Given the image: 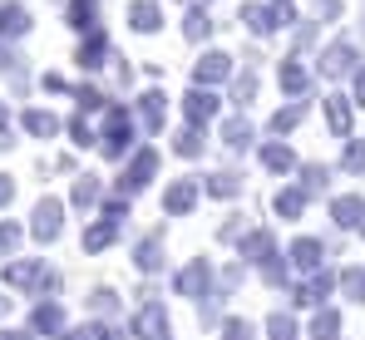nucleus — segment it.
I'll return each mask as SVG.
<instances>
[{
	"label": "nucleus",
	"mask_w": 365,
	"mask_h": 340,
	"mask_svg": "<svg viewBox=\"0 0 365 340\" xmlns=\"http://www.w3.org/2000/svg\"><path fill=\"white\" fill-rule=\"evenodd\" d=\"M79 104H84V109H99L104 94H99V89H79Z\"/></svg>",
	"instance_id": "nucleus-46"
},
{
	"label": "nucleus",
	"mask_w": 365,
	"mask_h": 340,
	"mask_svg": "<svg viewBox=\"0 0 365 340\" xmlns=\"http://www.w3.org/2000/svg\"><path fill=\"white\" fill-rule=\"evenodd\" d=\"M60 217H64V207L55 202V197H45V202L35 207V222H30V232H35L40 242H55V237H60V227H64Z\"/></svg>",
	"instance_id": "nucleus-3"
},
{
	"label": "nucleus",
	"mask_w": 365,
	"mask_h": 340,
	"mask_svg": "<svg viewBox=\"0 0 365 340\" xmlns=\"http://www.w3.org/2000/svg\"><path fill=\"white\" fill-rule=\"evenodd\" d=\"M30 30V10L25 5H0V35H25Z\"/></svg>",
	"instance_id": "nucleus-14"
},
{
	"label": "nucleus",
	"mask_w": 365,
	"mask_h": 340,
	"mask_svg": "<svg viewBox=\"0 0 365 340\" xmlns=\"http://www.w3.org/2000/svg\"><path fill=\"white\" fill-rule=\"evenodd\" d=\"M302 207H306V187H282L277 192V212L282 217H302Z\"/></svg>",
	"instance_id": "nucleus-20"
},
{
	"label": "nucleus",
	"mask_w": 365,
	"mask_h": 340,
	"mask_svg": "<svg viewBox=\"0 0 365 340\" xmlns=\"http://www.w3.org/2000/svg\"><path fill=\"white\" fill-rule=\"evenodd\" d=\"M222 138H227V148H247V143H252V128H247L242 118H232V123L222 128Z\"/></svg>",
	"instance_id": "nucleus-29"
},
{
	"label": "nucleus",
	"mask_w": 365,
	"mask_h": 340,
	"mask_svg": "<svg viewBox=\"0 0 365 340\" xmlns=\"http://www.w3.org/2000/svg\"><path fill=\"white\" fill-rule=\"evenodd\" d=\"M197 192H202V182H192V177H182V182H173L168 192H163V207L173 212V217H182L192 202H197Z\"/></svg>",
	"instance_id": "nucleus-5"
},
{
	"label": "nucleus",
	"mask_w": 365,
	"mask_h": 340,
	"mask_svg": "<svg viewBox=\"0 0 365 340\" xmlns=\"http://www.w3.org/2000/svg\"><path fill=\"white\" fill-rule=\"evenodd\" d=\"M15 247H20V227H15V222H0V257H10Z\"/></svg>",
	"instance_id": "nucleus-34"
},
{
	"label": "nucleus",
	"mask_w": 365,
	"mask_h": 340,
	"mask_svg": "<svg viewBox=\"0 0 365 340\" xmlns=\"http://www.w3.org/2000/svg\"><path fill=\"white\" fill-rule=\"evenodd\" d=\"M133 336L138 340H168V311L158 301H148L138 316H133Z\"/></svg>",
	"instance_id": "nucleus-2"
},
{
	"label": "nucleus",
	"mask_w": 365,
	"mask_h": 340,
	"mask_svg": "<svg viewBox=\"0 0 365 340\" xmlns=\"http://www.w3.org/2000/svg\"><path fill=\"white\" fill-rule=\"evenodd\" d=\"M346 168L365 172V143H351V148H346Z\"/></svg>",
	"instance_id": "nucleus-41"
},
{
	"label": "nucleus",
	"mask_w": 365,
	"mask_h": 340,
	"mask_svg": "<svg viewBox=\"0 0 365 340\" xmlns=\"http://www.w3.org/2000/svg\"><path fill=\"white\" fill-rule=\"evenodd\" d=\"M242 20L257 30V35H267V30H277V25H282V15H277V10H267V5H247Z\"/></svg>",
	"instance_id": "nucleus-18"
},
{
	"label": "nucleus",
	"mask_w": 365,
	"mask_h": 340,
	"mask_svg": "<svg viewBox=\"0 0 365 340\" xmlns=\"http://www.w3.org/2000/svg\"><path fill=\"white\" fill-rule=\"evenodd\" d=\"M237 187H242L237 172H212V177H207V192H212V197H232Z\"/></svg>",
	"instance_id": "nucleus-25"
},
{
	"label": "nucleus",
	"mask_w": 365,
	"mask_h": 340,
	"mask_svg": "<svg viewBox=\"0 0 365 340\" xmlns=\"http://www.w3.org/2000/svg\"><path fill=\"white\" fill-rule=\"evenodd\" d=\"M351 55H356V45H351V40H336V45L326 50V59H321V69L336 79V74H346V69H351Z\"/></svg>",
	"instance_id": "nucleus-12"
},
{
	"label": "nucleus",
	"mask_w": 365,
	"mask_h": 340,
	"mask_svg": "<svg viewBox=\"0 0 365 340\" xmlns=\"http://www.w3.org/2000/svg\"><path fill=\"white\" fill-rule=\"evenodd\" d=\"M331 217L341 227H361L365 232V202L361 197H336V202H331Z\"/></svg>",
	"instance_id": "nucleus-11"
},
{
	"label": "nucleus",
	"mask_w": 365,
	"mask_h": 340,
	"mask_svg": "<svg viewBox=\"0 0 365 340\" xmlns=\"http://www.w3.org/2000/svg\"><path fill=\"white\" fill-rule=\"evenodd\" d=\"M153 168H158V153L153 148H143L133 163H128V172H123V187L128 192H138V187H148V177H153Z\"/></svg>",
	"instance_id": "nucleus-6"
},
{
	"label": "nucleus",
	"mask_w": 365,
	"mask_h": 340,
	"mask_svg": "<svg viewBox=\"0 0 365 340\" xmlns=\"http://www.w3.org/2000/svg\"><path fill=\"white\" fill-rule=\"evenodd\" d=\"M114 306H119V301H114V291H109V286H99V291H94V311H114Z\"/></svg>",
	"instance_id": "nucleus-43"
},
{
	"label": "nucleus",
	"mask_w": 365,
	"mask_h": 340,
	"mask_svg": "<svg viewBox=\"0 0 365 340\" xmlns=\"http://www.w3.org/2000/svg\"><path fill=\"white\" fill-rule=\"evenodd\" d=\"M64 340H114L109 336V326H99V321H89V326H74Z\"/></svg>",
	"instance_id": "nucleus-30"
},
{
	"label": "nucleus",
	"mask_w": 365,
	"mask_h": 340,
	"mask_svg": "<svg viewBox=\"0 0 365 340\" xmlns=\"http://www.w3.org/2000/svg\"><path fill=\"white\" fill-rule=\"evenodd\" d=\"M104 217H109V222H123V217H128V202H123V197H109V202H104Z\"/></svg>",
	"instance_id": "nucleus-42"
},
{
	"label": "nucleus",
	"mask_w": 365,
	"mask_h": 340,
	"mask_svg": "<svg viewBox=\"0 0 365 340\" xmlns=\"http://www.w3.org/2000/svg\"><path fill=\"white\" fill-rule=\"evenodd\" d=\"M143 118L148 128H163V94H143Z\"/></svg>",
	"instance_id": "nucleus-31"
},
{
	"label": "nucleus",
	"mask_w": 365,
	"mask_h": 340,
	"mask_svg": "<svg viewBox=\"0 0 365 340\" xmlns=\"http://www.w3.org/2000/svg\"><path fill=\"white\" fill-rule=\"evenodd\" d=\"M0 340H30L25 331H0Z\"/></svg>",
	"instance_id": "nucleus-50"
},
{
	"label": "nucleus",
	"mask_w": 365,
	"mask_h": 340,
	"mask_svg": "<svg viewBox=\"0 0 365 340\" xmlns=\"http://www.w3.org/2000/svg\"><path fill=\"white\" fill-rule=\"evenodd\" d=\"M227 74V55H202V64H197V84L202 79H222Z\"/></svg>",
	"instance_id": "nucleus-27"
},
{
	"label": "nucleus",
	"mask_w": 365,
	"mask_h": 340,
	"mask_svg": "<svg viewBox=\"0 0 365 340\" xmlns=\"http://www.w3.org/2000/svg\"><path fill=\"white\" fill-rule=\"evenodd\" d=\"M326 113H331V128H336V133H346V128H351V109H346V99H331Z\"/></svg>",
	"instance_id": "nucleus-32"
},
{
	"label": "nucleus",
	"mask_w": 365,
	"mask_h": 340,
	"mask_svg": "<svg viewBox=\"0 0 365 340\" xmlns=\"http://www.w3.org/2000/svg\"><path fill=\"white\" fill-rule=\"evenodd\" d=\"M128 143H133V118H128V109L114 104V109H109V128H104V153L119 158Z\"/></svg>",
	"instance_id": "nucleus-1"
},
{
	"label": "nucleus",
	"mask_w": 365,
	"mask_h": 340,
	"mask_svg": "<svg viewBox=\"0 0 365 340\" xmlns=\"http://www.w3.org/2000/svg\"><path fill=\"white\" fill-rule=\"evenodd\" d=\"M74 202H79V207L99 202V182H94V177H79V182H74Z\"/></svg>",
	"instance_id": "nucleus-33"
},
{
	"label": "nucleus",
	"mask_w": 365,
	"mask_h": 340,
	"mask_svg": "<svg viewBox=\"0 0 365 340\" xmlns=\"http://www.w3.org/2000/svg\"><path fill=\"white\" fill-rule=\"evenodd\" d=\"M25 128H30V133H40V138H50V133H55L60 123H55V113H40V109H30V113H25Z\"/></svg>",
	"instance_id": "nucleus-26"
},
{
	"label": "nucleus",
	"mask_w": 365,
	"mask_h": 340,
	"mask_svg": "<svg viewBox=\"0 0 365 340\" xmlns=\"http://www.w3.org/2000/svg\"><path fill=\"white\" fill-rule=\"evenodd\" d=\"M0 128H5V109H0Z\"/></svg>",
	"instance_id": "nucleus-51"
},
{
	"label": "nucleus",
	"mask_w": 365,
	"mask_h": 340,
	"mask_svg": "<svg viewBox=\"0 0 365 340\" xmlns=\"http://www.w3.org/2000/svg\"><path fill=\"white\" fill-rule=\"evenodd\" d=\"M128 20H133V30H143V35L163 25V15H158V5H153V0H138V5L128 10Z\"/></svg>",
	"instance_id": "nucleus-17"
},
{
	"label": "nucleus",
	"mask_w": 365,
	"mask_h": 340,
	"mask_svg": "<svg viewBox=\"0 0 365 340\" xmlns=\"http://www.w3.org/2000/svg\"><path fill=\"white\" fill-rule=\"evenodd\" d=\"M257 331L247 326V321H222V340H252Z\"/></svg>",
	"instance_id": "nucleus-37"
},
{
	"label": "nucleus",
	"mask_w": 365,
	"mask_h": 340,
	"mask_svg": "<svg viewBox=\"0 0 365 340\" xmlns=\"http://www.w3.org/2000/svg\"><path fill=\"white\" fill-rule=\"evenodd\" d=\"M10 197H15V182H10V177H0V207H5Z\"/></svg>",
	"instance_id": "nucleus-48"
},
{
	"label": "nucleus",
	"mask_w": 365,
	"mask_h": 340,
	"mask_svg": "<svg viewBox=\"0 0 365 340\" xmlns=\"http://www.w3.org/2000/svg\"><path fill=\"white\" fill-rule=\"evenodd\" d=\"M74 143H79V148H89V143H94V133H89V123H84V118H74Z\"/></svg>",
	"instance_id": "nucleus-44"
},
{
	"label": "nucleus",
	"mask_w": 365,
	"mask_h": 340,
	"mask_svg": "<svg viewBox=\"0 0 365 340\" xmlns=\"http://www.w3.org/2000/svg\"><path fill=\"white\" fill-rule=\"evenodd\" d=\"M207 282H212V267L197 257L178 272V296H207Z\"/></svg>",
	"instance_id": "nucleus-4"
},
{
	"label": "nucleus",
	"mask_w": 365,
	"mask_h": 340,
	"mask_svg": "<svg viewBox=\"0 0 365 340\" xmlns=\"http://www.w3.org/2000/svg\"><path fill=\"white\" fill-rule=\"evenodd\" d=\"M302 177H306V192L326 187V168H321V163H311V168H302Z\"/></svg>",
	"instance_id": "nucleus-40"
},
{
	"label": "nucleus",
	"mask_w": 365,
	"mask_h": 340,
	"mask_svg": "<svg viewBox=\"0 0 365 340\" xmlns=\"http://www.w3.org/2000/svg\"><path fill=\"white\" fill-rule=\"evenodd\" d=\"M311 340H341V316H336V311H316Z\"/></svg>",
	"instance_id": "nucleus-19"
},
{
	"label": "nucleus",
	"mask_w": 365,
	"mask_h": 340,
	"mask_svg": "<svg viewBox=\"0 0 365 340\" xmlns=\"http://www.w3.org/2000/svg\"><path fill=\"white\" fill-rule=\"evenodd\" d=\"M133 267H138V272H158V267H163V237H143V242L133 247Z\"/></svg>",
	"instance_id": "nucleus-8"
},
{
	"label": "nucleus",
	"mask_w": 365,
	"mask_h": 340,
	"mask_svg": "<svg viewBox=\"0 0 365 340\" xmlns=\"http://www.w3.org/2000/svg\"><path fill=\"white\" fill-rule=\"evenodd\" d=\"M267 331H272L267 340H297V336H302V331H297V321H292V316H282V311L267 321Z\"/></svg>",
	"instance_id": "nucleus-24"
},
{
	"label": "nucleus",
	"mask_w": 365,
	"mask_h": 340,
	"mask_svg": "<svg viewBox=\"0 0 365 340\" xmlns=\"http://www.w3.org/2000/svg\"><path fill=\"white\" fill-rule=\"evenodd\" d=\"M212 113H217V99H212L207 89H192V94H187V118H192V123H207Z\"/></svg>",
	"instance_id": "nucleus-16"
},
{
	"label": "nucleus",
	"mask_w": 365,
	"mask_h": 340,
	"mask_svg": "<svg viewBox=\"0 0 365 340\" xmlns=\"http://www.w3.org/2000/svg\"><path fill=\"white\" fill-rule=\"evenodd\" d=\"M341 10V0H316V15H336Z\"/></svg>",
	"instance_id": "nucleus-47"
},
{
	"label": "nucleus",
	"mask_w": 365,
	"mask_h": 340,
	"mask_svg": "<svg viewBox=\"0 0 365 340\" xmlns=\"http://www.w3.org/2000/svg\"><path fill=\"white\" fill-rule=\"evenodd\" d=\"M69 25H74V30H89V25H94V0H74V5H69Z\"/></svg>",
	"instance_id": "nucleus-28"
},
{
	"label": "nucleus",
	"mask_w": 365,
	"mask_h": 340,
	"mask_svg": "<svg viewBox=\"0 0 365 340\" xmlns=\"http://www.w3.org/2000/svg\"><path fill=\"white\" fill-rule=\"evenodd\" d=\"M297 118H302V104H297V109H287V113H277V118H272V133H287V128H297Z\"/></svg>",
	"instance_id": "nucleus-38"
},
{
	"label": "nucleus",
	"mask_w": 365,
	"mask_h": 340,
	"mask_svg": "<svg viewBox=\"0 0 365 340\" xmlns=\"http://www.w3.org/2000/svg\"><path fill=\"white\" fill-rule=\"evenodd\" d=\"M114 237H119V222H109V217H104V222H94L89 232H84V252H104Z\"/></svg>",
	"instance_id": "nucleus-15"
},
{
	"label": "nucleus",
	"mask_w": 365,
	"mask_h": 340,
	"mask_svg": "<svg viewBox=\"0 0 365 340\" xmlns=\"http://www.w3.org/2000/svg\"><path fill=\"white\" fill-rule=\"evenodd\" d=\"M207 30H212V20H207L202 10H192V15H187V40H202Z\"/></svg>",
	"instance_id": "nucleus-36"
},
{
	"label": "nucleus",
	"mask_w": 365,
	"mask_h": 340,
	"mask_svg": "<svg viewBox=\"0 0 365 340\" xmlns=\"http://www.w3.org/2000/svg\"><path fill=\"white\" fill-rule=\"evenodd\" d=\"M331 286H336V277H331V272H321V277H311V282L297 291V301H302V306H321V301L331 296Z\"/></svg>",
	"instance_id": "nucleus-13"
},
{
	"label": "nucleus",
	"mask_w": 365,
	"mask_h": 340,
	"mask_svg": "<svg viewBox=\"0 0 365 340\" xmlns=\"http://www.w3.org/2000/svg\"><path fill=\"white\" fill-rule=\"evenodd\" d=\"M109 55V45H104V35H89V45H79V64H89V69H99Z\"/></svg>",
	"instance_id": "nucleus-22"
},
{
	"label": "nucleus",
	"mask_w": 365,
	"mask_h": 340,
	"mask_svg": "<svg viewBox=\"0 0 365 340\" xmlns=\"http://www.w3.org/2000/svg\"><path fill=\"white\" fill-rule=\"evenodd\" d=\"M356 104H365V69L356 74Z\"/></svg>",
	"instance_id": "nucleus-49"
},
{
	"label": "nucleus",
	"mask_w": 365,
	"mask_h": 340,
	"mask_svg": "<svg viewBox=\"0 0 365 340\" xmlns=\"http://www.w3.org/2000/svg\"><path fill=\"white\" fill-rule=\"evenodd\" d=\"M30 331H40V336H60V331H64V311L55 306V301L35 306V316H30Z\"/></svg>",
	"instance_id": "nucleus-7"
},
{
	"label": "nucleus",
	"mask_w": 365,
	"mask_h": 340,
	"mask_svg": "<svg viewBox=\"0 0 365 340\" xmlns=\"http://www.w3.org/2000/svg\"><path fill=\"white\" fill-rule=\"evenodd\" d=\"M252 89H257V79H252V74L237 79V104H252Z\"/></svg>",
	"instance_id": "nucleus-45"
},
{
	"label": "nucleus",
	"mask_w": 365,
	"mask_h": 340,
	"mask_svg": "<svg viewBox=\"0 0 365 340\" xmlns=\"http://www.w3.org/2000/svg\"><path fill=\"white\" fill-rule=\"evenodd\" d=\"M262 163H267L272 172H287L297 158H292V148H287V143H267V148H262Z\"/></svg>",
	"instance_id": "nucleus-21"
},
{
	"label": "nucleus",
	"mask_w": 365,
	"mask_h": 340,
	"mask_svg": "<svg viewBox=\"0 0 365 340\" xmlns=\"http://www.w3.org/2000/svg\"><path fill=\"white\" fill-rule=\"evenodd\" d=\"M242 257L247 262H262V267H272V257H277V242H272V232H252L242 242Z\"/></svg>",
	"instance_id": "nucleus-10"
},
{
	"label": "nucleus",
	"mask_w": 365,
	"mask_h": 340,
	"mask_svg": "<svg viewBox=\"0 0 365 340\" xmlns=\"http://www.w3.org/2000/svg\"><path fill=\"white\" fill-rule=\"evenodd\" d=\"M282 84H287L292 94H302V89H306V69H302V64H287V69H282Z\"/></svg>",
	"instance_id": "nucleus-35"
},
{
	"label": "nucleus",
	"mask_w": 365,
	"mask_h": 340,
	"mask_svg": "<svg viewBox=\"0 0 365 340\" xmlns=\"http://www.w3.org/2000/svg\"><path fill=\"white\" fill-rule=\"evenodd\" d=\"M173 148H178L182 158H192V153H197V148H202V138H197V133H192V128H187V133H178V143H173Z\"/></svg>",
	"instance_id": "nucleus-39"
},
{
	"label": "nucleus",
	"mask_w": 365,
	"mask_h": 340,
	"mask_svg": "<svg viewBox=\"0 0 365 340\" xmlns=\"http://www.w3.org/2000/svg\"><path fill=\"white\" fill-rule=\"evenodd\" d=\"M292 262H297L302 272H316V267L326 262V247H321L316 237H302V242H292Z\"/></svg>",
	"instance_id": "nucleus-9"
},
{
	"label": "nucleus",
	"mask_w": 365,
	"mask_h": 340,
	"mask_svg": "<svg viewBox=\"0 0 365 340\" xmlns=\"http://www.w3.org/2000/svg\"><path fill=\"white\" fill-rule=\"evenodd\" d=\"M341 286H346L351 301H361V306H365V272H361V267H346V272H341Z\"/></svg>",
	"instance_id": "nucleus-23"
}]
</instances>
